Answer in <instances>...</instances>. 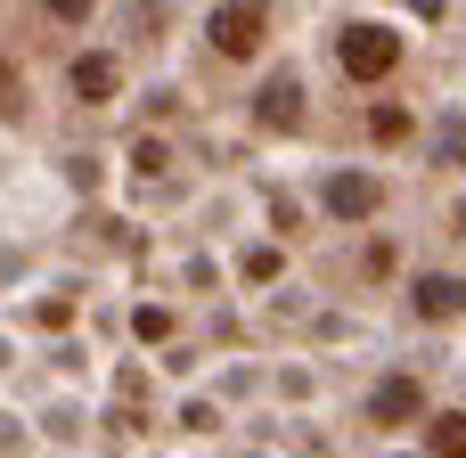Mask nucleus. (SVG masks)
<instances>
[{
    "label": "nucleus",
    "instance_id": "obj_1",
    "mask_svg": "<svg viewBox=\"0 0 466 458\" xmlns=\"http://www.w3.org/2000/svg\"><path fill=\"white\" fill-rule=\"evenodd\" d=\"M336 66H344L352 82H385V74L401 66V33H385V25H344V33H336Z\"/></svg>",
    "mask_w": 466,
    "mask_h": 458
},
{
    "label": "nucleus",
    "instance_id": "obj_2",
    "mask_svg": "<svg viewBox=\"0 0 466 458\" xmlns=\"http://www.w3.org/2000/svg\"><path fill=\"white\" fill-rule=\"evenodd\" d=\"M262 33H270V8H262V0H221V8H213V25H205L213 57H254V49H262Z\"/></svg>",
    "mask_w": 466,
    "mask_h": 458
},
{
    "label": "nucleus",
    "instance_id": "obj_3",
    "mask_svg": "<svg viewBox=\"0 0 466 458\" xmlns=\"http://www.w3.org/2000/svg\"><path fill=\"white\" fill-rule=\"evenodd\" d=\"M254 123H262V131H295V123H303V82H295V74H270L262 98H254Z\"/></svg>",
    "mask_w": 466,
    "mask_h": 458
},
{
    "label": "nucleus",
    "instance_id": "obj_4",
    "mask_svg": "<svg viewBox=\"0 0 466 458\" xmlns=\"http://www.w3.org/2000/svg\"><path fill=\"white\" fill-rule=\"evenodd\" d=\"M377 205H385V180H369V172H336L328 180V213L336 221H369Z\"/></svg>",
    "mask_w": 466,
    "mask_h": 458
},
{
    "label": "nucleus",
    "instance_id": "obj_5",
    "mask_svg": "<svg viewBox=\"0 0 466 458\" xmlns=\"http://www.w3.org/2000/svg\"><path fill=\"white\" fill-rule=\"evenodd\" d=\"M418 410H426V385H418V377H385V385L369 393V418H377V426H410Z\"/></svg>",
    "mask_w": 466,
    "mask_h": 458
},
{
    "label": "nucleus",
    "instance_id": "obj_6",
    "mask_svg": "<svg viewBox=\"0 0 466 458\" xmlns=\"http://www.w3.org/2000/svg\"><path fill=\"white\" fill-rule=\"evenodd\" d=\"M66 90H74L82 107H106V98L123 90V66H115V57H74V74H66Z\"/></svg>",
    "mask_w": 466,
    "mask_h": 458
},
{
    "label": "nucleus",
    "instance_id": "obj_7",
    "mask_svg": "<svg viewBox=\"0 0 466 458\" xmlns=\"http://www.w3.org/2000/svg\"><path fill=\"white\" fill-rule=\"evenodd\" d=\"M418 311H426V320H459L466 311V279H418Z\"/></svg>",
    "mask_w": 466,
    "mask_h": 458
},
{
    "label": "nucleus",
    "instance_id": "obj_8",
    "mask_svg": "<svg viewBox=\"0 0 466 458\" xmlns=\"http://www.w3.org/2000/svg\"><path fill=\"white\" fill-rule=\"evenodd\" d=\"M426 451L434 458H466V410H442V418L426 426Z\"/></svg>",
    "mask_w": 466,
    "mask_h": 458
},
{
    "label": "nucleus",
    "instance_id": "obj_9",
    "mask_svg": "<svg viewBox=\"0 0 466 458\" xmlns=\"http://www.w3.org/2000/svg\"><path fill=\"white\" fill-rule=\"evenodd\" d=\"M369 131L393 148V139H410V115H401V107H377V115H369Z\"/></svg>",
    "mask_w": 466,
    "mask_h": 458
},
{
    "label": "nucleus",
    "instance_id": "obj_10",
    "mask_svg": "<svg viewBox=\"0 0 466 458\" xmlns=\"http://www.w3.org/2000/svg\"><path fill=\"white\" fill-rule=\"evenodd\" d=\"M131 164H139V172H164V164H172V148H164V139H139V148H131Z\"/></svg>",
    "mask_w": 466,
    "mask_h": 458
},
{
    "label": "nucleus",
    "instance_id": "obj_11",
    "mask_svg": "<svg viewBox=\"0 0 466 458\" xmlns=\"http://www.w3.org/2000/svg\"><path fill=\"white\" fill-rule=\"evenodd\" d=\"M41 8H49V16H57V25H82V16H90V8H98V0H41Z\"/></svg>",
    "mask_w": 466,
    "mask_h": 458
},
{
    "label": "nucleus",
    "instance_id": "obj_12",
    "mask_svg": "<svg viewBox=\"0 0 466 458\" xmlns=\"http://www.w3.org/2000/svg\"><path fill=\"white\" fill-rule=\"evenodd\" d=\"M16 98H25V82H16V66H8V57H0V115H8V107H16Z\"/></svg>",
    "mask_w": 466,
    "mask_h": 458
}]
</instances>
